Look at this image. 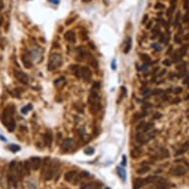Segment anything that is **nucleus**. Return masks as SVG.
Instances as JSON below:
<instances>
[{
  "instance_id": "1",
  "label": "nucleus",
  "mask_w": 189,
  "mask_h": 189,
  "mask_svg": "<svg viewBox=\"0 0 189 189\" xmlns=\"http://www.w3.org/2000/svg\"><path fill=\"white\" fill-rule=\"evenodd\" d=\"M157 176L152 175V176H147L145 178H135L133 180V189H141L142 187H144L147 184H151V183L156 182Z\"/></svg>"
},
{
  "instance_id": "2",
  "label": "nucleus",
  "mask_w": 189,
  "mask_h": 189,
  "mask_svg": "<svg viewBox=\"0 0 189 189\" xmlns=\"http://www.w3.org/2000/svg\"><path fill=\"white\" fill-rule=\"evenodd\" d=\"M59 168V162L58 159L51 160L50 162V165H49L48 170L45 173V180H51L55 175L58 173Z\"/></svg>"
},
{
  "instance_id": "3",
  "label": "nucleus",
  "mask_w": 189,
  "mask_h": 189,
  "mask_svg": "<svg viewBox=\"0 0 189 189\" xmlns=\"http://www.w3.org/2000/svg\"><path fill=\"white\" fill-rule=\"evenodd\" d=\"M61 64H63V58H61V56L59 54H53V55H51L48 64V68L50 71L59 68Z\"/></svg>"
},
{
  "instance_id": "4",
  "label": "nucleus",
  "mask_w": 189,
  "mask_h": 189,
  "mask_svg": "<svg viewBox=\"0 0 189 189\" xmlns=\"http://www.w3.org/2000/svg\"><path fill=\"white\" fill-rule=\"evenodd\" d=\"M186 168L183 165H175V166H172L169 170V174L173 175V176H181V175H184L186 173Z\"/></svg>"
},
{
  "instance_id": "5",
  "label": "nucleus",
  "mask_w": 189,
  "mask_h": 189,
  "mask_svg": "<svg viewBox=\"0 0 189 189\" xmlns=\"http://www.w3.org/2000/svg\"><path fill=\"white\" fill-rule=\"evenodd\" d=\"M14 75H15V78H16L20 83L22 84H28L29 82V78H28V75L23 71H15L14 72Z\"/></svg>"
},
{
  "instance_id": "6",
  "label": "nucleus",
  "mask_w": 189,
  "mask_h": 189,
  "mask_svg": "<svg viewBox=\"0 0 189 189\" xmlns=\"http://www.w3.org/2000/svg\"><path fill=\"white\" fill-rule=\"evenodd\" d=\"M31 168L33 170H39L42 166V159L39 157H32L29 160Z\"/></svg>"
},
{
  "instance_id": "7",
  "label": "nucleus",
  "mask_w": 189,
  "mask_h": 189,
  "mask_svg": "<svg viewBox=\"0 0 189 189\" xmlns=\"http://www.w3.org/2000/svg\"><path fill=\"white\" fill-rule=\"evenodd\" d=\"M7 181H8V184L10 186H12V187L16 188L18 186V178L17 176L15 175L14 171H10L8 172V174H7Z\"/></svg>"
},
{
  "instance_id": "8",
  "label": "nucleus",
  "mask_w": 189,
  "mask_h": 189,
  "mask_svg": "<svg viewBox=\"0 0 189 189\" xmlns=\"http://www.w3.org/2000/svg\"><path fill=\"white\" fill-rule=\"evenodd\" d=\"M80 71H81V77L83 78L85 81H90V79H91L92 77V72L90 71V68L88 66H82L81 69H80Z\"/></svg>"
},
{
  "instance_id": "9",
  "label": "nucleus",
  "mask_w": 189,
  "mask_h": 189,
  "mask_svg": "<svg viewBox=\"0 0 189 189\" xmlns=\"http://www.w3.org/2000/svg\"><path fill=\"white\" fill-rule=\"evenodd\" d=\"M72 146H73V140L71 138H66L63 140V144H61V149L63 151H68V150L71 149Z\"/></svg>"
},
{
  "instance_id": "10",
  "label": "nucleus",
  "mask_w": 189,
  "mask_h": 189,
  "mask_svg": "<svg viewBox=\"0 0 189 189\" xmlns=\"http://www.w3.org/2000/svg\"><path fill=\"white\" fill-rule=\"evenodd\" d=\"M64 39L67 41V42H71V43H75L76 41V36L74 31H67V32L64 33Z\"/></svg>"
},
{
  "instance_id": "11",
  "label": "nucleus",
  "mask_w": 189,
  "mask_h": 189,
  "mask_svg": "<svg viewBox=\"0 0 189 189\" xmlns=\"http://www.w3.org/2000/svg\"><path fill=\"white\" fill-rule=\"evenodd\" d=\"M69 69H71L72 71V73H73L77 78H81V71H80L81 67H80L78 64H71V66H69Z\"/></svg>"
},
{
  "instance_id": "12",
  "label": "nucleus",
  "mask_w": 189,
  "mask_h": 189,
  "mask_svg": "<svg viewBox=\"0 0 189 189\" xmlns=\"http://www.w3.org/2000/svg\"><path fill=\"white\" fill-rule=\"evenodd\" d=\"M99 101H100V99H99V95H98L97 91L94 89H92L91 92H90L89 98H88L89 104H91V103H95V102H99Z\"/></svg>"
},
{
  "instance_id": "13",
  "label": "nucleus",
  "mask_w": 189,
  "mask_h": 189,
  "mask_svg": "<svg viewBox=\"0 0 189 189\" xmlns=\"http://www.w3.org/2000/svg\"><path fill=\"white\" fill-rule=\"evenodd\" d=\"M44 142H45L46 146L51 147V143H53V135H51L50 131H48L45 135H44Z\"/></svg>"
},
{
  "instance_id": "14",
  "label": "nucleus",
  "mask_w": 189,
  "mask_h": 189,
  "mask_svg": "<svg viewBox=\"0 0 189 189\" xmlns=\"http://www.w3.org/2000/svg\"><path fill=\"white\" fill-rule=\"evenodd\" d=\"M4 125L6 126L7 130H8L9 132H13L15 130V128H16V122H15V120L13 118L9 119V120L4 124Z\"/></svg>"
},
{
  "instance_id": "15",
  "label": "nucleus",
  "mask_w": 189,
  "mask_h": 189,
  "mask_svg": "<svg viewBox=\"0 0 189 189\" xmlns=\"http://www.w3.org/2000/svg\"><path fill=\"white\" fill-rule=\"evenodd\" d=\"M142 154H143V151L138 147H135L131 151V157H133V159H139Z\"/></svg>"
},
{
  "instance_id": "16",
  "label": "nucleus",
  "mask_w": 189,
  "mask_h": 189,
  "mask_svg": "<svg viewBox=\"0 0 189 189\" xmlns=\"http://www.w3.org/2000/svg\"><path fill=\"white\" fill-rule=\"evenodd\" d=\"M75 176H76L75 170H71V171H67L66 174H64V180L67 181V182H71Z\"/></svg>"
},
{
  "instance_id": "17",
  "label": "nucleus",
  "mask_w": 189,
  "mask_h": 189,
  "mask_svg": "<svg viewBox=\"0 0 189 189\" xmlns=\"http://www.w3.org/2000/svg\"><path fill=\"white\" fill-rule=\"evenodd\" d=\"M21 61H22V63H23V66H24L25 68H31V67L33 66V63H31V61L29 59H28V56H25V55H23L21 56Z\"/></svg>"
},
{
  "instance_id": "18",
  "label": "nucleus",
  "mask_w": 189,
  "mask_h": 189,
  "mask_svg": "<svg viewBox=\"0 0 189 189\" xmlns=\"http://www.w3.org/2000/svg\"><path fill=\"white\" fill-rule=\"evenodd\" d=\"M49 165H50V157H45V159H44V162H42V174L45 175L46 171L48 170L49 168Z\"/></svg>"
},
{
  "instance_id": "19",
  "label": "nucleus",
  "mask_w": 189,
  "mask_h": 189,
  "mask_svg": "<svg viewBox=\"0 0 189 189\" xmlns=\"http://www.w3.org/2000/svg\"><path fill=\"white\" fill-rule=\"evenodd\" d=\"M140 59H141L142 61H143L144 63L147 64V66H151V64H152L151 56H150L149 55H147V54H141V56H140Z\"/></svg>"
},
{
  "instance_id": "20",
  "label": "nucleus",
  "mask_w": 189,
  "mask_h": 189,
  "mask_svg": "<svg viewBox=\"0 0 189 189\" xmlns=\"http://www.w3.org/2000/svg\"><path fill=\"white\" fill-rule=\"evenodd\" d=\"M90 105V110H91V113H97L98 111H100L101 109V104H100V101L99 102H95V103H91Z\"/></svg>"
},
{
  "instance_id": "21",
  "label": "nucleus",
  "mask_w": 189,
  "mask_h": 189,
  "mask_svg": "<svg viewBox=\"0 0 189 189\" xmlns=\"http://www.w3.org/2000/svg\"><path fill=\"white\" fill-rule=\"evenodd\" d=\"M23 169H24V173L27 176H29L30 175V173H31V165H30V162H29V160H26V161H24V164H23Z\"/></svg>"
},
{
  "instance_id": "22",
  "label": "nucleus",
  "mask_w": 189,
  "mask_h": 189,
  "mask_svg": "<svg viewBox=\"0 0 189 189\" xmlns=\"http://www.w3.org/2000/svg\"><path fill=\"white\" fill-rule=\"evenodd\" d=\"M176 1H177V0H171V1H170V7H169V9H168V11H167V15H168V17H169V18L171 17L172 13H173V11H174V9H175Z\"/></svg>"
},
{
  "instance_id": "23",
  "label": "nucleus",
  "mask_w": 189,
  "mask_h": 189,
  "mask_svg": "<svg viewBox=\"0 0 189 189\" xmlns=\"http://www.w3.org/2000/svg\"><path fill=\"white\" fill-rule=\"evenodd\" d=\"M181 59H182V58H181L179 51H178V50L175 51L174 53L172 54V61H174V63H179Z\"/></svg>"
},
{
  "instance_id": "24",
  "label": "nucleus",
  "mask_w": 189,
  "mask_h": 189,
  "mask_svg": "<svg viewBox=\"0 0 189 189\" xmlns=\"http://www.w3.org/2000/svg\"><path fill=\"white\" fill-rule=\"evenodd\" d=\"M117 171H118V175L121 177V179H122L123 181H125L126 180V171H125V169L122 167H117Z\"/></svg>"
},
{
  "instance_id": "25",
  "label": "nucleus",
  "mask_w": 189,
  "mask_h": 189,
  "mask_svg": "<svg viewBox=\"0 0 189 189\" xmlns=\"http://www.w3.org/2000/svg\"><path fill=\"white\" fill-rule=\"evenodd\" d=\"M131 48H132V39L128 38L127 43H126V47H125V49H124V54H128L129 51H130Z\"/></svg>"
},
{
  "instance_id": "26",
  "label": "nucleus",
  "mask_w": 189,
  "mask_h": 189,
  "mask_svg": "<svg viewBox=\"0 0 189 189\" xmlns=\"http://www.w3.org/2000/svg\"><path fill=\"white\" fill-rule=\"evenodd\" d=\"M150 170H151V167L145 166V165H143L141 168H139V169L137 170V173H138V174H145V173L149 172Z\"/></svg>"
},
{
  "instance_id": "27",
  "label": "nucleus",
  "mask_w": 189,
  "mask_h": 189,
  "mask_svg": "<svg viewBox=\"0 0 189 189\" xmlns=\"http://www.w3.org/2000/svg\"><path fill=\"white\" fill-rule=\"evenodd\" d=\"M146 115H147L146 112H144V113H136L133 116V121H138V120H140V119H143Z\"/></svg>"
},
{
  "instance_id": "28",
  "label": "nucleus",
  "mask_w": 189,
  "mask_h": 189,
  "mask_svg": "<svg viewBox=\"0 0 189 189\" xmlns=\"http://www.w3.org/2000/svg\"><path fill=\"white\" fill-rule=\"evenodd\" d=\"M187 48H188V46L187 45H183L181 48L178 50V51H179V54H180V56H181V58H183L185 55H186V51H187Z\"/></svg>"
},
{
  "instance_id": "29",
  "label": "nucleus",
  "mask_w": 189,
  "mask_h": 189,
  "mask_svg": "<svg viewBox=\"0 0 189 189\" xmlns=\"http://www.w3.org/2000/svg\"><path fill=\"white\" fill-rule=\"evenodd\" d=\"M152 128H154V123H146L144 130L142 131V132H143V133H147V132L152 130Z\"/></svg>"
},
{
  "instance_id": "30",
  "label": "nucleus",
  "mask_w": 189,
  "mask_h": 189,
  "mask_svg": "<svg viewBox=\"0 0 189 189\" xmlns=\"http://www.w3.org/2000/svg\"><path fill=\"white\" fill-rule=\"evenodd\" d=\"M8 147H9V150L12 152H17L20 151V149H21V147L18 146V145H10Z\"/></svg>"
},
{
  "instance_id": "31",
  "label": "nucleus",
  "mask_w": 189,
  "mask_h": 189,
  "mask_svg": "<svg viewBox=\"0 0 189 189\" xmlns=\"http://www.w3.org/2000/svg\"><path fill=\"white\" fill-rule=\"evenodd\" d=\"M187 150H188V143H186L182 147H180V149L178 150V152H176V156L183 154V152H185L186 151H187Z\"/></svg>"
},
{
  "instance_id": "32",
  "label": "nucleus",
  "mask_w": 189,
  "mask_h": 189,
  "mask_svg": "<svg viewBox=\"0 0 189 189\" xmlns=\"http://www.w3.org/2000/svg\"><path fill=\"white\" fill-rule=\"evenodd\" d=\"M145 125H146V122H141L139 124L138 126L136 127V130L138 131V132H142L144 130V128H145Z\"/></svg>"
},
{
  "instance_id": "33",
  "label": "nucleus",
  "mask_w": 189,
  "mask_h": 189,
  "mask_svg": "<svg viewBox=\"0 0 189 189\" xmlns=\"http://www.w3.org/2000/svg\"><path fill=\"white\" fill-rule=\"evenodd\" d=\"M186 66V63L185 61H182V63H179L176 66V69L177 71H181V69H184Z\"/></svg>"
},
{
  "instance_id": "34",
  "label": "nucleus",
  "mask_w": 189,
  "mask_h": 189,
  "mask_svg": "<svg viewBox=\"0 0 189 189\" xmlns=\"http://www.w3.org/2000/svg\"><path fill=\"white\" fill-rule=\"evenodd\" d=\"M142 94H143V96H150V95H152V90L146 88L142 91Z\"/></svg>"
},
{
  "instance_id": "35",
  "label": "nucleus",
  "mask_w": 189,
  "mask_h": 189,
  "mask_svg": "<svg viewBox=\"0 0 189 189\" xmlns=\"http://www.w3.org/2000/svg\"><path fill=\"white\" fill-rule=\"evenodd\" d=\"M165 8V6H164V4H162V3H160V2H157V3L154 5V9H157V10H161V9H164Z\"/></svg>"
},
{
  "instance_id": "36",
  "label": "nucleus",
  "mask_w": 189,
  "mask_h": 189,
  "mask_svg": "<svg viewBox=\"0 0 189 189\" xmlns=\"http://www.w3.org/2000/svg\"><path fill=\"white\" fill-rule=\"evenodd\" d=\"M85 154H86L87 156H92V154H94V149H93V147H88V149L85 150Z\"/></svg>"
},
{
  "instance_id": "37",
  "label": "nucleus",
  "mask_w": 189,
  "mask_h": 189,
  "mask_svg": "<svg viewBox=\"0 0 189 189\" xmlns=\"http://www.w3.org/2000/svg\"><path fill=\"white\" fill-rule=\"evenodd\" d=\"M31 108H32V105H28V106H25V107H23L22 110H21L22 114H27L28 111H29Z\"/></svg>"
},
{
  "instance_id": "38",
  "label": "nucleus",
  "mask_w": 189,
  "mask_h": 189,
  "mask_svg": "<svg viewBox=\"0 0 189 189\" xmlns=\"http://www.w3.org/2000/svg\"><path fill=\"white\" fill-rule=\"evenodd\" d=\"M99 88H100V82H98V81L93 82V84H92V89L97 90V89H99Z\"/></svg>"
},
{
  "instance_id": "39",
  "label": "nucleus",
  "mask_w": 189,
  "mask_h": 189,
  "mask_svg": "<svg viewBox=\"0 0 189 189\" xmlns=\"http://www.w3.org/2000/svg\"><path fill=\"white\" fill-rule=\"evenodd\" d=\"M174 41H175V43H176V44H181V43H182L179 34H177V35L174 36Z\"/></svg>"
},
{
  "instance_id": "40",
  "label": "nucleus",
  "mask_w": 189,
  "mask_h": 189,
  "mask_svg": "<svg viewBox=\"0 0 189 189\" xmlns=\"http://www.w3.org/2000/svg\"><path fill=\"white\" fill-rule=\"evenodd\" d=\"M161 93H162V90L161 89L152 90V95H159V94H161Z\"/></svg>"
},
{
  "instance_id": "41",
  "label": "nucleus",
  "mask_w": 189,
  "mask_h": 189,
  "mask_svg": "<svg viewBox=\"0 0 189 189\" xmlns=\"http://www.w3.org/2000/svg\"><path fill=\"white\" fill-rule=\"evenodd\" d=\"M179 18H180V13L178 12V13H177V15H176V18H175L174 27H177V26H179V23H178V21H179Z\"/></svg>"
},
{
  "instance_id": "42",
  "label": "nucleus",
  "mask_w": 189,
  "mask_h": 189,
  "mask_svg": "<svg viewBox=\"0 0 189 189\" xmlns=\"http://www.w3.org/2000/svg\"><path fill=\"white\" fill-rule=\"evenodd\" d=\"M183 22L188 23V24H189V10L187 11V13L184 15V17H183Z\"/></svg>"
},
{
  "instance_id": "43",
  "label": "nucleus",
  "mask_w": 189,
  "mask_h": 189,
  "mask_svg": "<svg viewBox=\"0 0 189 189\" xmlns=\"http://www.w3.org/2000/svg\"><path fill=\"white\" fill-rule=\"evenodd\" d=\"M121 95H122V97L127 96V89L124 86L121 87Z\"/></svg>"
},
{
  "instance_id": "44",
  "label": "nucleus",
  "mask_w": 189,
  "mask_h": 189,
  "mask_svg": "<svg viewBox=\"0 0 189 189\" xmlns=\"http://www.w3.org/2000/svg\"><path fill=\"white\" fill-rule=\"evenodd\" d=\"M162 63H164V66H171V61H170L169 59H164V61H162Z\"/></svg>"
},
{
  "instance_id": "45",
  "label": "nucleus",
  "mask_w": 189,
  "mask_h": 189,
  "mask_svg": "<svg viewBox=\"0 0 189 189\" xmlns=\"http://www.w3.org/2000/svg\"><path fill=\"white\" fill-rule=\"evenodd\" d=\"M173 92L176 93V94H178V93H181V92H182V87H176V88L173 89Z\"/></svg>"
},
{
  "instance_id": "46",
  "label": "nucleus",
  "mask_w": 189,
  "mask_h": 189,
  "mask_svg": "<svg viewBox=\"0 0 189 189\" xmlns=\"http://www.w3.org/2000/svg\"><path fill=\"white\" fill-rule=\"evenodd\" d=\"M80 175L82 176V178H83V177H88L89 176V172L88 171H81Z\"/></svg>"
},
{
  "instance_id": "47",
  "label": "nucleus",
  "mask_w": 189,
  "mask_h": 189,
  "mask_svg": "<svg viewBox=\"0 0 189 189\" xmlns=\"http://www.w3.org/2000/svg\"><path fill=\"white\" fill-rule=\"evenodd\" d=\"M122 166H126L127 165V157L126 156H123V160H122Z\"/></svg>"
},
{
  "instance_id": "48",
  "label": "nucleus",
  "mask_w": 189,
  "mask_h": 189,
  "mask_svg": "<svg viewBox=\"0 0 189 189\" xmlns=\"http://www.w3.org/2000/svg\"><path fill=\"white\" fill-rule=\"evenodd\" d=\"M91 66H92L93 67H98V63H97V61H95V59H93L92 61H91Z\"/></svg>"
},
{
  "instance_id": "49",
  "label": "nucleus",
  "mask_w": 189,
  "mask_h": 189,
  "mask_svg": "<svg viewBox=\"0 0 189 189\" xmlns=\"http://www.w3.org/2000/svg\"><path fill=\"white\" fill-rule=\"evenodd\" d=\"M152 26V21H149V22H147V25L146 26V27H147V29H151Z\"/></svg>"
},
{
  "instance_id": "50",
  "label": "nucleus",
  "mask_w": 189,
  "mask_h": 189,
  "mask_svg": "<svg viewBox=\"0 0 189 189\" xmlns=\"http://www.w3.org/2000/svg\"><path fill=\"white\" fill-rule=\"evenodd\" d=\"M188 81H189V74L185 77L184 80H183V83H184V84H187V83H188Z\"/></svg>"
},
{
  "instance_id": "51",
  "label": "nucleus",
  "mask_w": 189,
  "mask_h": 189,
  "mask_svg": "<svg viewBox=\"0 0 189 189\" xmlns=\"http://www.w3.org/2000/svg\"><path fill=\"white\" fill-rule=\"evenodd\" d=\"M160 117H161V114H160V113H157L156 115L154 116V119H157V118H160Z\"/></svg>"
},
{
  "instance_id": "52",
  "label": "nucleus",
  "mask_w": 189,
  "mask_h": 189,
  "mask_svg": "<svg viewBox=\"0 0 189 189\" xmlns=\"http://www.w3.org/2000/svg\"><path fill=\"white\" fill-rule=\"evenodd\" d=\"M179 101H180L179 98H176V99H175V100H173V101H172V103H173V104H177V102H179Z\"/></svg>"
},
{
  "instance_id": "53",
  "label": "nucleus",
  "mask_w": 189,
  "mask_h": 189,
  "mask_svg": "<svg viewBox=\"0 0 189 189\" xmlns=\"http://www.w3.org/2000/svg\"><path fill=\"white\" fill-rule=\"evenodd\" d=\"M115 63H116V61H115V59H114L113 63H112V68L113 69H116V64Z\"/></svg>"
},
{
  "instance_id": "54",
  "label": "nucleus",
  "mask_w": 189,
  "mask_h": 189,
  "mask_svg": "<svg viewBox=\"0 0 189 189\" xmlns=\"http://www.w3.org/2000/svg\"><path fill=\"white\" fill-rule=\"evenodd\" d=\"M147 20V15H145V18H144V20L142 22H143V24H145V23H146V21Z\"/></svg>"
},
{
  "instance_id": "55",
  "label": "nucleus",
  "mask_w": 189,
  "mask_h": 189,
  "mask_svg": "<svg viewBox=\"0 0 189 189\" xmlns=\"http://www.w3.org/2000/svg\"><path fill=\"white\" fill-rule=\"evenodd\" d=\"M2 23H3V18H2L1 16H0V26L2 25Z\"/></svg>"
},
{
  "instance_id": "56",
  "label": "nucleus",
  "mask_w": 189,
  "mask_h": 189,
  "mask_svg": "<svg viewBox=\"0 0 189 189\" xmlns=\"http://www.w3.org/2000/svg\"><path fill=\"white\" fill-rule=\"evenodd\" d=\"M51 2H53V3H59V0H50Z\"/></svg>"
},
{
  "instance_id": "57",
  "label": "nucleus",
  "mask_w": 189,
  "mask_h": 189,
  "mask_svg": "<svg viewBox=\"0 0 189 189\" xmlns=\"http://www.w3.org/2000/svg\"><path fill=\"white\" fill-rule=\"evenodd\" d=\"M89 46L91 47V49H93V50H94V49H95V47L93 46V44H92V43H89Z\"/></svg>"
},
{
  "instance_id": "58",
  "label": "nucleus",
  "mask_w": 189,
  "mask_h": 189,
  "mask_svg": "<svg viewBox=\"0 0 189 189\" xmlns=\"http://www.w3.org/2000/svg\"><path fill=\"white\" fill-rule=\"evenodd\" d=\"M184 40H189V34H188V35L185 36V37H184Z\"/></svg>"
},
{
  "instance_id": "59",
  "label": "nucleus",
  "mask_w": 189,
  "mask_h": 189,
  "mask_svg": "<svg viewBox=\"0 0 189 189\" xmlns=\"http://www.w3.org/2000/svg\"><path fill=\"white\" fill-rule=\"evenodd\" d=\"M0 139H1L2 141H6V140H5V138H3V137H2V136H0Z\"/></svg>"
},
{
  "instance_id": "60",
  "label": "nucleus",
  "mask_w": 189,
  "mask_h": 189,
  "mask_svg": "<svg viewBox=\"0 0 189 189\" xmlns=\"http://www.w3.org/2000/svg\"><path fill=\"white\" fill-rule=\"evenodd\" d=\"M186 99H189V94H188V96H187V97H186Z\"/></svg>"
},
{
  "instance_id": "61",
  "label": "nucleus",
  "mask_w": 189,
  "mask_h": 189,
  "mask_svg": "<svg viewBox=\"0 0 189 189\" xmlns=\"http://www.w3.org/2000/svg\"><path fill=\"white\" fill-rule=\"evenodd\" d=\"M105 189H111V188H109V187H106Z\"/></svg>"
},
{
  "instance_id": "62",
  "label": "nucleus",
  "mask_w": 189,
  "mask_h": 189,
  "mask_svg": "<svg viewBox=\"0 0 189 189\" xmlns=\"http://www.w3.org/2000/svg\"><path fill=\"white\" fill-rule=\"evenodd\" d=\"M187 85H188V88H189V81H188V83H187Z\"/></svg>"
},
{
  "instance_id": "63",
  "label": "nucleus",
  "mask_w": 189,
  "mask_h": 189,
  "mask_svg": "<svg viewBox=\"0 0 189 189\" xmlns=\"http://www.w3.org/2000/svg\"><path fill=\"white\" fill-rule=\"evenodd\" d=\"M0 181H1V175H0Z\"/></svg>"
}]
</instances>
